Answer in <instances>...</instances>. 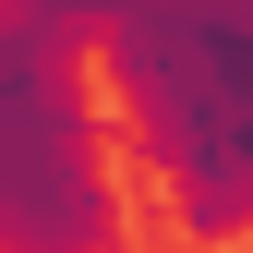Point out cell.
I'll use <instances>...</instances> for the list:
<instances>
[{"mask_svg":"<svg viewBox=\"0 0 253 253\" xmlns=\"http://www.w3.org/2000/svg\"><path fill=\"white\" fill-rule=\"evenodd\" d=\"M109 97L193 253L253 241V0H121Z\"/></svg>","mask_w":253,"mask_h":253,"instance_id":"obj_1","label":"cell"},{"mask_svg":"<svg viewBox=\"0 0 253 253\" xmlns=\"http://www.w3.org/2000/svg\"><path fill=\"white\" fill-rule=\"evenodd\" d=\"M0 253H121L84 37H60L37 0H0Z\"/></svg>","mask_w":253,"mask_h":253,"instance_id":"obj_2","label":"cell"},{"mask_svg":"<svg viewBox=\"0 0 253 253\" xmlns=\"http://www.w3.org/2000/svg\"><path fill=\"white\" fill-rule=\"evenodd\" d=\"M37 12L60 24V37H97V24H121V0H37Z\"/></svg>","mask_w":253,"mask_h":253,"instance_id":"obj_3","label":"cell"}]
</instances>
